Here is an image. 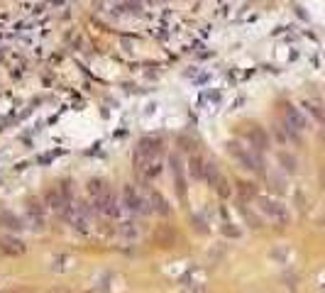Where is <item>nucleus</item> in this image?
Returning <instances> with one entry per match:
<instances>
[{
    "label": "nucleus",
    "instance_id": "1",
    "mask_svg": "<svg viewBox=\"0 0 325 293\" xmlns=\"http://www.w3.org/2000/svg\"><path fill=\"white\" fill-rule=\"evenodd\" d=\"M159 154H161V146L159 142H152V139H144L139 146H137V171L139 174H156V164H159Z\"/></svg>",
    "mask_w": 325,
    "mask_h": 293
}]
</instances>
